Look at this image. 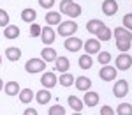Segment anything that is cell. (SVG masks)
I'll use <instances>...</instances> for the list:
<instances>
[{"instance_id":"6da1fadb","label":"cell","mask_w":132,"mask_h":115,"mask_svg":"<svg viewBox=\"0 0 132 115\" xmlns=\"http://www.w3.org/2000/svg\"><path fill=\"white\" fill-rule=\"evenodd\" d=\"M114 37H116V48L122 53L130 50V42H132L130 30H127L123 27H118V28H114Z\"/></svg>"},{"instance_id":"7a4b0ae2","label":"cell","mask_w":132,"mask_h":115,"mask_svg":"<svg viewBox=\"0 0 132 115\" xmlns=\"http://www.w3.org/2000/svg\"><path fill=\"white\" fill-rule=\"evenodd\" d=\"M81 12H83V9L79 4H76L72 0H62L60 14H67L69 18H78V16H81Z\"/></svg>"},{"instance_id":"3957f363","label":"cell","mask_w":132,"mask_h":115,"mask_svg":"<svg viewBox=\"0 0 132 115\" xmlns=\"http://www.w3.org/2000/svg\"><path fill=\"white\" fill-rule=\"evenodd\" d=\"M76 30H78V23L74 20H67V21H60V23H58V34L63 35V37L74 35Z\"/></svg>"},{"instance_id":"277c9868","label":"cell","mask_w":132,"mask_h":115,"mask_svg":"<svg viewBox=\"0 0 132 115\" xmlns=\"http://www.w3.org/2000/svg\"><path fill=\"white\" fill-rule=\"evenodd\" d=\"M25 71L27 73H41V71H46V62L42 59H30L28 62L25 64Z\"/></svg>"},{"instance_id":"5b68a950","label":"cell","mask_w":132,"mask_h":115,"mask_svg":"<svg viewBox=\"0 0 132 115\" xmlns=\"http://www.w3.org/2000/svg\"><path fill=\"white\" fill-rule=\"evenodd\" d=\"M116 74H118V69L113 67V66H109V64L102 66V69L99 71V76H101V80H104V82H113V80H116Z\"/></svg>"},{"instance_id":"8992f818","label":"cell","mask_w":132,"mask_h":115,"mask_svg":"<svg viewBox=\"0 0 132 115\" xmlns=\"http://www.w3.org/2000/svg\"><path fill=\"white\" fill-rule=\"evenodd\" d=\"M132 67V57L129 53H120L118 57H116V69L118 71H127V69H130Z\"/></svg>"},{"instance_id":"52a82bcc","label":"cell","mask_w":132,"mask_h":115,"mask_svg":"<svg viewBox=\"0 0 132 115\" xmlns=\"http://www.w3.org/2000/svg\"><path fill=\"white\" fill-rule=\"evenodd\" d=\"M113 94H114V97H118V99H123L125 96L129 94V83L125 80H118L116 83L113 85Z\"/></svg>"},{"instance_id":"ba28073f","label":"cell","mask_w":132,"mask_h":115,"mask_svg":"<svg viewBox=\"0 0 132 115\" xmlns=\"http://www.w3.org/2000/svg\"><path fill=\"white\" fill-rule=\"evenodd\" d=\"M63 46H65V50L67 52H79L83 46V41L79 39V37H74V35H71V37H67L65 39V42H63Z\"/></svg>"},{"instance_id":"9c48e42d","label":"cell","mask_w":132,"mask_h":115,"mask_svg":"<svg viewBox=\"0 0 132 115\" xmlns=\"http://www.w3.org/2000/svg\"><path fill=\"white\" fill-rule=\"evenodd\" d=\"M58 82V78L55 76V73H51V71H44L42 73V78H41V85H44V89H53L55 85Z\"/></svg>"},{"instance_id":"30bf717a","label":"cell","mask_w":132,"mask_h":115,"mask_svg":"<svg viewBox=\"0 0 132 115\" xmlns=\"http://www.w3.org/2000/svg\"><path fill=\"white\" fill-rule=\"evenodd\" d=\"M41 37H42V42H44L46 46H50V44H53V42H55L56 34H55V30H53L50 25H48V27H42V28H41Z\"/></svg>"},{"instance_id":"8fae6325","label":"cell","mask_w":132,"mask_h":115,"mask_svg":"<svg viewBox=\"0 0 132 115\" xmlns=\"http://www.w3.org/2000/svg\"><path fill=\"white\" fill-rule=\"evenodd\" d=\"M102 12L106 16H114L118 12V2L116 0H104L102 2Z\"/></svg>"},{"instance_id":"7c38bea8","label":"cell","mask_w":132,"mask_h":115,"mask_svg":"<svg viewBox=\"0 0 132 115\" xmlns=\"http://www.w3.org/2000/svg\"><path fill=\"white\" fill-rule=\"evenodd\" d=\"M83 46H85V52L88 53V55H93V53L101 52V41L99 39H88V41L83 42Z\"/></svg>"},{"instance_id":"4fadbf2b","label":"cell","mask_w":132,"mask_h":115,"mask_svg":"<svg viewBox=\"0 0 132 115\" xmlns=\"http://www.w3.org/2000/svg\"><path fill=\"white\" fill-rule=\"evenodd\" d=\"M74 85H76L78 90L86 92V90H90V87H92V80L86 78V76H79V78H74Z\"/></svg>"},{"instance_id":"5bb4252c","label":"cell","mask_w":132,"mask_h":115,"mask_svg":"<svg viewBox=\"0 0 132 115\" xmlns=\"http://www.w3.org/2000/svg\"><path fill=\"white\" fill-rule=\"evenodd\" d=\"M83 105L85 106L99 105V94H97V92H92V90H86V94H85V97H83Z\"/></svg>"},{"instance_id":"9a60e30c","label":"cell","mask_w":132,"mask_h":115,"mask_svg":"<svg viewBox=\"0 0 132 115\" xmlns=\"http://www.w3.org/2000/svg\"><path fill=\"white\" fill-rule=\"evenodd\" d=\"M34 97H35V101L39 103V105H48L51 99V92L48 90V89H42V90H39L37 94H34Z\"/></svg>"},{"instance_id":"2e32d148","label":"cell","mask_w":132,"mask_h":115,"mask_svg":"<svg viewBox=\"0 0 132 115\" xmlns=\"http://www.w3.org/2000/svg\"><path fill=\"white\" fill-rule=\"evenodd\" d=\"M4 35H5V39H18L20 37V28L16 25H5L4 27Z\"/></svg>"},{"instance_id":"e0dca14e","label":"cell","mask_w":132,"mask_h":115,"mask_svg":"<svg viewBox=\"0 0 132 115\" xmlns=\"http://www.w3.org/2000/svg\"><path fill=\"white\" fill-rule=\"evenodd\" d=\"M55 62H56V71H60V73H67L71 69V62L67 57H56Z\"/></svg>"},{"instance_id":"ac0fdd59","label":"cell","mask_w":132,"mask_h":115,"mask_svg":"<svg viewBox=\"0 0 132 115\" xmlns=\"http://www.w3.org/2000/svg\"><path fill=\"white\" fill-rule=\"evenodd\" d=\"M5 57L9 59L11 62H18L21 57V50L20 48H16V46H9L7 50H5Z\"/></svg>"},{"instance_id":"d6986e66","label":"cell","mask_w":132,"mask_h":115,"mask_svg":"<svg viewBox=\"0 0 132 115\" xmlns=\"http://www.w3.org/2000/svg\"><path fill=\"white\" fill-rule=\"evenodd\" d=\"M60 21H62V14L60 12H55V11H48V12H46V23H48L50 27L58 25Z\"/></svg>"},{"instance_id":"ffe728a7","label":"cell","mask_w":132,"mask_h":115,"mask_svg":"<svg viewBox=\"0 0 132 115\" xmlns=\"http://www.w3.org/2000/svg\"><path fill=\"white\" fill-rule=\"evenodd\" d=\"M4 90H5L7 96H18V92L21 89H20L18 82H7V83H4Z\"/></svg>"},{"instance_id":"44dd1931","label":"cell","mask_w":132,"mask_h":115,"mask_svg":"<svg viewBox=\"0 0 132 115\" xmlns=\"http://www.w3.org/2000/svg\"><path fill=\"white\" fill-rule=\"evenodd\" d=\"M35 16H37V12H35V9H32V7L21 11V20L25 21V23H34L35 21Z\"/></svg>"},{"instance_id":"7402d4cb","label":"cell","mask_w":132,"mask_h":115,"mask_svg":"<svg viewBox=\"0 0 132 115\" xmlns=\"http://www.w3.org/2000/svg\"><path fill=\"white\" fill-rule=\"evenodd\" d=\"M41 57H42V60H44V62H53V60H55L58 55H56V52H55L53 48L46 46V48L41 52Z\"/></svg>"},{"instance_id":"603a6c76","label":"cell","mask_w":132,"mask_h":115,"mask_svg":"<svg viewBox=\"0 0 132 115\" xmlns=\"http://www.w3.org/2000/svg\"><path fill=\"white\" fill-rule=\"evenodd\" d=\"M95 35H97L95 39H99V41H101V42H106V41H109V39H111L113 32L109 30V28H108L106 25H104V27H102V28H101V30H99V32H97Z\"/></svg>"},{"instance_id":"cb8c5ba5","label":"cell","mask_w":132,"mask_h":115,"mask_svg":"<svg viewBox=\"0 0 132 115\" xmlns=\"http://www.w3.org/2000/svg\"><path fill=\"white\" fill-rule=\"evenodd\" d=\"M67 103H69V106H71L74 112H81L83 110V101L79 99V97H76V96H69V99H67Z\"/></svg>"},{"instance_id":"d4e9b609","label":"cell","mask_w":132,"mask_h":115,"mask_svg":"<svg viewBox=\"0 0 132 115\" xmlns=\"http://www.w3.org/2000/svg\"><path fill=\"white\" fill-rule=\"evenodd\" d=\"M102 27H104V23H102L101 20H90L86 23V30L90 32V34H97Z\"/></svg>"},{"instance_id":"484cf974","label":"cell","mask_w":132,"mask_h":115,"mask_svg":"<svg viewBox=\"0 0 132 115\" xmlns=\"http://www.w3.org/2000/svg\"><path fill=\"white\" fill-rule=\"evenodd\" d=\"M78 64H79V67H81V69H90L92 66H93V59H92L88 53H85V55H81V57H79Z\"/></svg>"},{"instance_id":"4316f807","label":"cell","mask_w":132,"mask_h":115,"mask_svg":"<svg viewBox=\"0 0 132 115\" xmlns=\"http://www.w3.org/2000/svg\"><path fill=\"white\" fill-rule=\"evenodd\" d=\"M58 82H60V85H63V87H72V85H74V76H72L69 71H67V73H62L60 78H58Z\"/></svg>"},{"instance_id":"83f0119b","label":"cell","mask_w":132,"mask_h":115,"mask_svg":"<svg viewBox=\"0 0 132 115\" xmlns=\"http://www.w3.org/2000/svg\"><path fill=\"white\" fill-rule=\"evenodd\" d=\"M18 96H20L21 103H30L32 99H34V92H32V89H23V90L18 92Z\"/></svg>"},{"instance_id":"f1b7e54d","label":"cell","mask_w":132,"mask_h":115,"mask_svg":"<svg viewBox=\"0 0 132 115\" xmlns=\"http://www.w3.org/2000/svg\"><path fill=\"white\" fill-rule=\"evenodd\" d=\"M116 113H118V115H132V105H129V103H122V105H118Z\"/></svg>"},{"instance_id":"f546056e","label":"cell","mask_w":132,"mask_h":115,"mask_svg":"<svg viewBox=\"0 0 132 115\" xmlns=\"http://www.w3.org/2000/svg\"><path fill=\"white\" fill-rule=\"evenodd\" d=\"M97 55H99V57H97V60H99L102 66H106V64L111 62V53H109V52H99Z\"/></svg>"},{"instance_id":"4dcf8cb0","label":"cell","mask_w":132,"mask_h":115,"mask_svg":"<svg viewBox=\"0 0 132 115\" xmlns=\"http://www.w3.org/2000/svg\"><path fill=\"white\" fill-rule=\"evenodd\" d=\"M50 115H65V108L62 105H55L50 108V112H48Z\"/></svg>"},{"instance_id":"1f68e13d","label":"cell","mask_w":132,"mask_h":115,"mask_svg":"<svg viewBox=\"0 0 132 115\" xmlns=\"http://www.w3.org/2000/svg\"><path fill=\"white\" fill-rule=\"evenodd\" d=\"M41 25H37L35 21L30 23V37H37V35H41Z\"/></svg>"},{"instance_id":"d6a6232c","label":"cell","mask_w":132,"mask_h":115,"mask_svg":"<svg viewBox=\"0 0 132 115\" xmlns=\"http://www.w3.org/2000/svg\"><path fill=\"white\" fill-rule=\"evenodd\" d=\"M5 25H9V14L7 11L0 9V27H5Z\"/></svg>"},{"instance_id":"836d02e7","label":"cell","mask_w":132,"mask_h":115,"mask_svg":"<svg viewBox=\"0 0 132 115\" xmlns=\"http://www.w3.org/2000/svg\"><path fill=\"white\" fill-rule=\"evenodd\" d=\"M123 27L127 30H132V14H125L123 16Z\"/></svg>"},{"instance_id":"e575fe53","label":"cell","mask_w":132,"mask_h":115,"mask_svg":"<svg viewBox=\"0 0 132 115\" xmlns=\"http://www.w3.org/2000/svg\"><path fill=\"white\" fill-rule=\"evenodd\" d=\"M53 4H55V0H39V5L44 7V9H51Z\"/></svg>"},{"instance_id":"d590c367","label":"cell","mask_w":132,"mask_h":115,"mask_svg":"<svg viewBox=\"0 0 132 115\" xmlns=\"http://www.w3.org/2000/svg\"><path fill=\"white\" fill-rule=\"evenodd\" d=\"M101 115H116V113H114V110H113L111 106L106 105V106H102V108H101Z\"/></svg>"},{"instance_id":"8d00e7d4","label":"cell","mask_w":132,"mask_h":115,"mask_svg":"<svg viewBox=\"0 0 132 115\" xmlns=\"http://www.w3.org/2000/svg\"><path fill=\"white\" fill-rule=\"evenodd\" d=\"M25 115H37V110L35 108H27L25 110Z\"/></svg>"},{"instance_id":"74e56055","label":"cell","mask_w":132,"mask_h":115,"mask_svg":"<svg viewBox=\"0 0 132 115\" xmlns=\"http://www.w3.org/2000/svg\"><path fill=\"white\" fill-rule=\"evenodd\" d=\"M2 89H4V82L0 80V90H2Z\"/></svg>"},{"instance_id":"f35d334b","label":"cell","mask_w":132,"mask_h":115,"mask_svg":"<svg viewBox=\"0 0 132 115\" xmlns=\"http://www.w3.org/2000/svg\"><path fill=\"white\" fill-rule=\"evenodd\" d=\"M72 115H83V113H81V112H74Z\"/></svg>"},{"instance_id":"ab89813d","label":"cell","mask_w":132,"mask_h":115,"mask_svg":"<svg viewBox=\"0 0 132 115\" xmlns=\"http://www.w3.org/2000/svg\"><path fill=\"white\" fill-rule=\"evenodd\" d=\"M0 64H2V57H0Z\"/></svg>"}]
</instances>
